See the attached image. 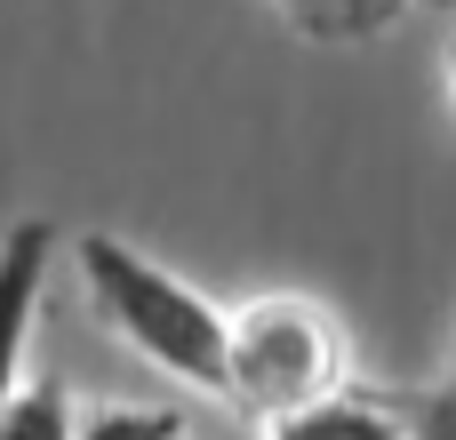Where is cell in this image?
<instances>
[{
    "label": "cell",
    "instance_id": "obj_7",
    "mask_svg": "<svg viewBox=\"0 0 456 440\" xmlns=\"http://www.w3.org/2000/svg\"><path fill=\"white\" fill-rule=\"evenodd\" d=\"M72 440H184V417H168V409H96V417H80V433Z\"/></svg>",
    "mask_w": 456,
    "mask_h": 440
},
{
    "label": "cell",
    "instance_id": "obj_6",
    "mask_svg": "<svg viewBox=\"0 0 456 440\" xmlns=\"http://www.w3.org/2000/svg\"><path fill=\"white\" fill-rule=\"evenodd\" d=\"M72 433H80V417H72V393H64L56 377L16 385V401H8V417H0V440H72Z\"/></svg>",
    "mask_w": 456,
    "mask_h": 440
},
{
    "label": "cell",
    "instance_id": "obj_9",
    "mask_svg": "<svg viewBox=\"0 0 456 440\" xmlns=\"http://www.w3.org/2000/svg\"><path fill=\"white\" fill-rule=\"evenodd\" d=\"M449 88H456V40H449Z\"/></svg>",
    "mask_w": 456,
    "mask_h": 440
},
{
    "label": "cell",
    "instance_id": "obj_2",
    "mask_svg": "<svg viewBox=\"0 0 456 440\" xmlns=\"http://www.w3.org/2000/svg\"><path fill=\"white\" fill-rule=\"evenodd\" d=\"M329 393H345V337L313 297H256L232 313V409L281 425Z\"/></svg>",
    "mask_w": 456,
    "mask_h": 440
},
{
    "label": "cell",
    "instance_id": "obj_4",
    "mask_svg": "<svg viewBox=\"0 0 456 440\" xmlns=\"http://www.w3.org/2000/svg\"><path fill=\"white\" fill-rule=\"evenodd\" d=\"M265 440H409V409H401V401H377V393H361V385H345V393H329V401H313V409L265 425Z\"/></svg>",
    "mask_w": 456,
    "mask_h": 440
},
{
    "label": "cell",
    "instance_id": "obj_5",
    "mask_svg": "<svg viewBox=\"0 0 456 440\" xmlns=\"http://www.w3.org/2000/svg\"><path fill=\"white\" fill-rule=\"evenodd\" d=\"M305 40H377L409 16V0H273Z\"/></svg>",
    "mask_w": 456,
    "mask_h": 440
},
{
    "label": "cell",
    "instance_id": "obj_3",
    "mask_svg": "<svg viewBox=\"0 0 456 440\" xmlns=\"http://www.w3.org/2000/svg\"><path fill=\"white\" fill-rule=\"evenodd\" d=\"M48 249H56L48 216L8 224V240H0V417L16 401V385H24V345H32L40 289H48Z\"/></svg>",
    "mask_w": 456,
    "mask_h": 440
},
{
    "label": "cell",
    "instance_id": "obj_8",
    "mask_svg": "<svg viewBox=\"0 0 456 440\" xmlns=\"http://www.w3.org/2000/svg\"><path fill=\"white\" fill-rule=\"evenodd\" d=\"M409 440H456V369H449V385L409 401Z\"/></svg>",
    "mask_w": 456,
    "mask_h": 440
},
{
    "label": "cell",
    "instance_id": "obj_1",
    "mask_svg": "<svg viewBox=\"0 0 456 440\" xmlns=\"http://www.w3.org/2000/svg\"><path fill=\"white\" fill-rule=\"evenodd\" d=\"M72 257H80L96 321L136 361H152L160 377H176L192 393H224L232 385V313H216L192 281H176L168 265H152L120 232H80Z\"/></svg>",
    "mask_w": 456,
    "mask_h": 440
}]
</instances>
